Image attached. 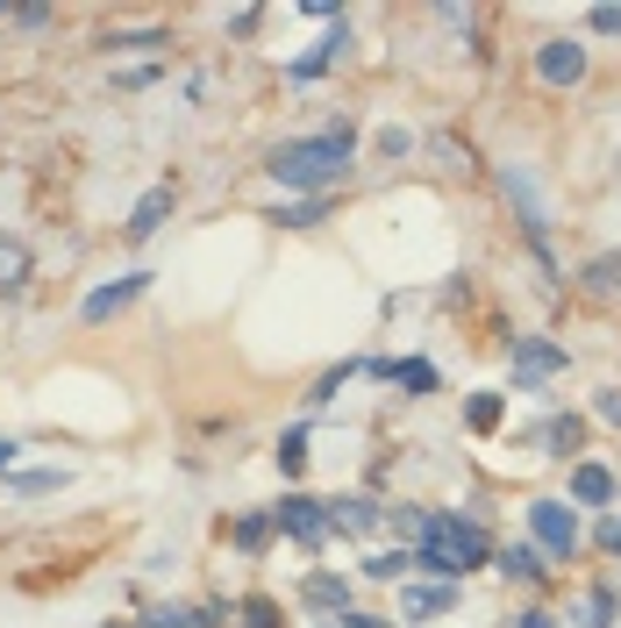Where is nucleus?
Masks as SVG:
<instances>
[{"label": "nucleus", "mask_w": 621, "mask_h": 628, "mask_svg": "<svg viewBox=\"0 0 621 628\" xmlns=\"http://www.w3.org/2000/svg\"><path fill=\"white\" fill-rule=\"evenodd\" d=\"M300 600L322 607V615H351V578H336V572H308V578H300Z\"/></svg>", "instance_id": "11"}, {"label": "nucleus", "mask_w": 621, "mask_h": 628, "mask_svg": "<svg viewBox=\"0 0 621 628\" xmlns=\"http://www.w3.org/2000/svg\"><path fill=\"white\" fill-rule=\"evenodd\" d=\"M14 451H22V443H8V436H0V472H8V465H14Z\"/></svg>", "instance_id": "32"}, {"label": "nucleus", "mask_w": 621, "mask_h": 628, "mask_svg": "<svg viewBox=\"0 0 621 628\" xmlns=\"http://www.w3.org/2000/svg\"><path fill=\"white\" fill-rule=\"evenodd\" d=\"M528 535H536L543 557H571V550L586 543L579 507H571V500H528Z\"/></svg>", "instance_id": "3"}, {"label": "nucleus", "mask_w": 621, "mask_h": 628, "mask_svg": "<svg viewBox=\"0 0 621 628\" xmlns=\"http://www.w3.org/2000/svg\"><path fill=\"white\" fill-rule=\"evenodd\" d=\"M108 628H122V621H108Z\"/></svg>", "instance_id": "33"}, {"label": "nucleus", "mask_w": 621, "mask_h": 628, "mask_svg": "<svg viewBox=\"0 0 621 628\" xmlns=\"http://www.w3.org/2000/svg\"><path fill=\"white\" fill-rule=\"evenodd\" d=\"M343 43H351V29L336 22V29H329V36H322V43H314V51H308V57H293V65H286V79H293V86L322 79V72H329V65H336V57H343Z\"/></svg>", "instance_id": "10"}, {"label": "nucleus", "mask_w": 621, "mask_h": 628, "mask_svg": "<svg viewBox=\"0 0 621 628\" xmlns=\"http://www.w3.org/2000/svg\"><path fill=\"white\" fill-rule=\"evenodd\" d=\"M579 628H614V593H608V586H600L593 600L579 607Z\"/></svg>", "instance_id": "23"}, {"label": "nucleus", "mask_w": 621, "mask_h": 628, "mask_svg": "<svg viewBox=\"0 0 621 628\" xmlns=\"http://www.w3.org/2000/svg\"><path fill=\"white\" fill-rule=\"evenodd\" d=\"M415 572V550H378V557H365V578H407Z\"/></svg>", "instance_id": "20"}, {"label": "nucleus", "mask_w": 621, "mask_h": 628, "mask_svg": "<svg viewBox=\"0 0 621 628\" xmlns=\"http://www.w3.org/2000/svg\"><path fill=\"white\" fill-rule=\"evenodd\" d=\"M586 22H593L600 36H621V8H593V14H586Z\"/></svg>", "instance_id": "28"}, {"label": "nucleus", "mask_w": 621, "mask_h": 628, "mask_svg": "<svg viewBox=\"0 0 621 628\" xmlns=\"http://www.w3.org/2000/svg\"><path fill=\"white\" fill-rule=\"evenodd\" d=\"M271 521H279V535H293V543H308V550L329 543V500H314V492H286V500L271 507Z\"/></svg>", "instance_id": "5"}, {"label": "nucleus", "mask_w": 621, "mask_h": 628, "mask_svg": "<svg viewBox=\"0 0 621 628\" xmlns=\"http://www.w3.org/2000/svg\"><path fill=\"white\" fill-rule=\"evenodd\" d=\"M536 79H543V86H579V79H586V43L550 36V43L536 51Z\"/></svg>", "instance_id": "6"}, {"label": "nucleus", "mask_w": 621, "mask_h": 628, "mask_svg": "<svg viewBox=\"0 0 621 628\" xmlns=\"http://www.w3.org/2000/svg\"><path fill=\"white\" fill-rule=\"evenodd\" d=\"M500 408H507L500 393H472V400H464V422H472L479 436H493V429H500Z\"/></svg>", "instance_id": "18"}, {"label": "nucleus", "mask_w": 621, "mask_h": 628, "mask_svg": "<svg viewBox=\"0 0 621 628\" xmlns=\"http://www.w3.org/2000/svg\"><path fill=\"white\" fill-rule=\"evenodd\" d=\"M351 158H357V129H351V122H329L322 137L279 143L265 172L279 178L286 193H300V201H322L329 186H343V178H351Z\"/></svg>", "instance_id": "1"}, {"label": "nucleus", "mask_w": 621, "mask_h": 628, "mask_svg": "<svg viewBox=\"0 0 621 628\" xmlns=\"http://www.w3.org/2000/svg\"><path fill=\"white\" fill-rule=\"evenodd\" d=\"M415 151V137H407V129H378V158H407Z\"/></svg>", "instance_id": "26"}, {"label": "nucleus", "mask_w": 621, "mask_h": 628, "mask_svg": "<svg viewBox=\"0 0 621 628\" xmlns=\"http://www.w3.org/2000/svg\"><path fill=\"white\" fill-rule=\"evenodd\" d=\"M486 557H493V543H486V529H479V521L421 515V529H415V572L443 578V586H464V578H472Z\"/></svg>", "instance_id": "2"}, {"label": "nucleus", "mask_w": 621, "mask_h": 628, "mask_svg": "<svg viewBox=\"0 0 621 628\" xmlns=\"http://www.w3.org/2000/svg\"><path fill=\"white\" fill-rule=\"evenodd\" d=\"M271 535H279V521H271V515H244V521H236V550H250V557L271 543Z\"/></svg>", "instance_id": "19"}, {"label": "nucleus", "mask_w": 621, "mask_h": 628, "mask_svg": "<svg viewBox=\"0 0 621 628\" xmlns=\"http://www.w3.org/2000/svg\"><path fill=\"white\" fill-rule=\"evenodd\" d=\"M143 286H150V272H129V279H115V286H94L79 314H86V322H108V314H115V307H129Z\"/></svg>", "instance_id": "12"}, {"label": "nucleus", "mask_w": 621, "mask_h": 628, "mask_svg": "<svg viewBox=\"0 0 621 628\" xmlns=\"http://www.w3.org/2000/svg\"><path fill=\"white\" fill-rule=\"evenodd\" d=\"M593 535H600V550H614V557H621V515H608V521H600Z\"/></svg>", "instance_id": "29"}, {"label": "nucleus", "mask_w": 621, "mask_h": 628, "mask_svg": "<svg viewBox=\"0 0 621 628\" xmlns=\"http://www.w3.org/2000/svg\"><path fill=\"white\" fill-rule=\"evenodd\" d=\"M36 279V258H29L22 236H0V293H22Z\"/></svg>", "instance_id": "14"}, {"label": "nucleus", "mask_w": 621, "mask_h": 628, "mask_svg": "<svg viewBox=\"0 0 621 628\" xmlns=\"http://www.w3.org/2000/svg\"><path fill=\"white\" fill-rule=\"evenodd\" d=\"M244 621H250V628H286V621H279V607H271V600H257V593L244 600Z\"/></svg>", "instance_id": "25"}, {"label": "nucleus", "mask_w": 621, "mask_h": 628, "mask_svg": "<svg viewBox=\"0 0 621 628\" xmlns=\"http://www.w3.org/2000/svg\"><path fill=\"white\" fill-rule=\"evenodd\" d=\"M458 593H464V586H407V593H400V615H415V621L450 615V607H458Z\"/></svg>", "instance_id": "15"}, {"label": "nucleus", "mask_w": 621, "mask_h": 628, "mask_svg": "<svg viewBox=\"0 0 621 628\" xmlns=\"http://www.w3.org/2000/svg\"><path fill=\"white\" fill-rule=\"evenodd\" d=\"M543 443H550V457H579V443H586V422H579V414H557V422L543 429Z\"/></svg>", "instance_id": "17"}, {"label": "nucleus", "mask_w": 621, "mask_h": 628, "mask_svg": "<svg viewBox=\"0 0 621 628\" xmlns=\"http://www.w3.org/2000/svg\"><path fill=\"white\" fill-rule=\"evenodd\" d=\"M571 507H614V472L593 465V457H579V465H571Z\"/></svg>", "instance_id": "9"}, {"label": "nucleus", "mask_w": 621, "mask_h": 628, "mask_svg": "<svg viewBox=\"0 0 621 628\" xmlns=\"http://www.w3.org/2000/svg\"><path fill=\"white\" fill-rule=\"evenodd\" d=\"M514 628H557V615H543V607H522V615H514Z\"/></svg>", "instance_id": "30"}, {"label": "nucleus", "mask_w": 621, "mask_h": 628, "mask_svg": "<svg viewBox=\"0 0 621 628\" xmlns=\"http://www.w3.org/2000/svg\"><path fill=\"white\" fill-rule=\"evenodd\" d=\"M500 572L522 578V586H543V578H550V564H543L536 543H507V550H500Z\"/></svg>", "instance_id": "16"}, {"label": "nucleus", "mask_w": 621, "mask_h": 628, "mask_svg": "<svg viewBox=\"0 0 621 628\" xmlns=\"http://www.w3.org/2000/svg\"><path fill=\"white\" fill-rule=\"evenodd\" d=\"M507 365H514V393H528V386L557 379V371H565L571 357H565V343H550V336H514Z\"/></svg>", "instance_id": "4"}, {"label": "nucleus", "mask_w": 621, "mask_h": 628, "mask_svg": "<svg viewBox=\"0 0 621 628\" xmlns=\"http://www.w3.org/2000/svg\"><path fill=\"white\" fill-rule=\"evenodd\" d=\"M593 414H600V422H614V429H621V386H608V393L593 400Z\"/></svg>", "instance_id": "27"}, {"label": "nucleus", "mask_w": 621, "mask_h": 628, "mask_svg": "<svg viewBox=\"0 0 621 628\" xmlns=\"http://www.w3.org/2000/svg\"><path fill=\"white\" fill-rule=\"evenodd\" d=\"M279 472H286V478L308 472V436H300V429H286V436H279Z\"/></svg>", "instance_id": "21"}, {"label": "nucleus", "mask_w": 621, "mask_h": 628, "mask_svg": "<svg viewBox=\"0 0 621 628\" xmlns=\"http://www.w3.org/2000/svg\"><path fill=\"white\" fill-rule=\"evenodd\" d=\"M378 521H386V507H378V500H329V535H372L378 529Z\"/></svg>", "instance_id": "13"}, {"label": "nucleus", "mask_w": 621, "mask_h": 628, "mask_svg": "<svg viewBox=\"0 0 621 628\" xmlns=\"http://www.w3.org/2000/svg\"><path fill=\"white\" fill-rule=\"evenodd\" d=\"M143 628H201V607H150Z\"/></svg>", "instance_id": "22"}, {"label": "nucleus", "mask_w": 621, "mask_h": 628, "mask_svg": "<svg viewBox=\"0 0 621 628\" xmlns=\"http://www.w3.org/2000/svg\"><path fill=\"white\" fill-rule=\"evenodd\" d=\"M372 371H378V379H393L407 400H429L436 386H443V379H436V365H429V357H372Z\"/></svg>", "instance_id": "7"}, {"label": "nucleus", "mask_w": 621, "mask_h": 628, "mask_svg": "<svg viewBox=\"0 0 621 628\" xmlns=\"http://www.w3.org/2000/svg\"><path fill=\"white\" fill-rule=\"evenodd\" d=\"M343 628H386V621H378V615H357V607H351V615H343Z\"/></svg>", "instance_id": "31"}, {"label": "nucleus", "mask_w": 621, "mask_h": 628, "mask_svg": "<svg viewBox=\"0 0 621 628\" xmlns=\"http://www.w3.org/2000/svg\"><path fill=\"white\" fill-rule=\"evenodd\" d=\"M322 215H329L322 201H293V207H279V215H271V221H286V229H314V221H322Z\"/></svg>", "instance_id": "24"}, {"label": "nucleus", "mask_w": 621, "mask_h": 628, "mask_svg": "<svg viewBox=\"0 0 621 628\" xmlns=\"http://www.w3.org/2000/svg\"><path fill=\"white\" fill-rule=\"evenodd\" d=\"M172 207H179V186H172V178H164V186H150L143 201L129 207V243H150V236L164 229V215H172Z\"/></svg>", "instance_id": "8"}]
</instances>
